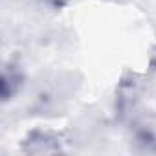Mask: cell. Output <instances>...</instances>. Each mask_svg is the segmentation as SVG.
Segmentation results:
<instances>
[{
    "label": "cell",
    "mask_w": 156,
    "mask_h": 156,
    "mask_svg": "<svg viewBox=\"0 0 156 156\" xmlns=\"http://www.w3.org/2000/svg\"><path fill=\"white\" fill-rule=\"evenodd\" d=\"M33 2L50 11H62L72 4V0H33Z\"/></svg>",
    "instance_id": "5b68a950"
},
{
    "label": "cell",
    "mask_w": 156,
    "mask_h": 156,
    "mask_svg": "<svg viewBox=\"0 0 156 156\" xmlns=\"http://www.w3.org/2000/svg\"><path fill=\"white\" fill-rule=\"evenodd\" d=\"M147 64H149V70L156 73V42L152 44V48H151V51H149V61H147Z\"/></svg>",
    "instance_id": "8992f818"
},
{
    "label": "cell",
    "mask_w": 156,
    "mask_h": 156,
    "mask_svg": "<svg viewBox=\"0 0 156 156\" xmlns=\"http://www.w3.org/2000/svg\"><path fill=\"white\" fill-rule=\"evenodd\" d=\"M64 136L51 129H33L20 140V152L24 154H57L64 151Z\"/></svg>",
    "instance_id": "3957f363"
},
{
    "label": "cell",
    "mask_w": 156,
    "mask_h": 156,
    "mask_svg": "<svg viewBox=\"0 0 156 156\" xmlns=\"http://www.w3.org/2000/svg\"><path fill=\"white\" fill-rule=\"evenodd\" d=\"M28 81V73L24 64L19 59H8L2 64V72H0V101L4 105L11 103L19 94L24 90Z\"/></svg>",
    "instance_id": "277c9868"
},
{
    "label": "cell",
    "mask_w": 156,
    "mask_h": 156,
    "mask_svg": "<svg viewBox=\"0 0 156 156\" xmlns=\"http://www.w3.org/2000/svg\"><path fill=\"white\" fill-rule=\"evenodd\" d=\"M129 138L136 151L156 154V112L138 110L129 121Z\"/></svg>",
    "instance_id": "7a4b0ae2"
},
{
    "label": "cell",
    "mask_w": 156,
    "mask_h": 156,
    "mask_svg": "<svg viewBox=\"0 0 156 156\" xmlns=\"http://www.w3.org/2000/svg\"><path fill=\"white\" fill-rule=\"evenodd\" d=\"M143 92V81L136 72H125L116 85L114 94V114L119 121L127 123L136 112Z\"/></svg>",
    "instance_id": "6da1fadb"
}]
</instances>
